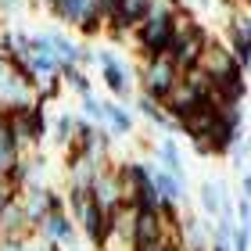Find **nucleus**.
Here are the masks:
<instances>
[{
	"instance_id": "a211bd4d",
	"label": "nucleus",
	"mask_w": 251,
	"mask_h": 251,
	"mask_svg": "<svg viewBox=\"0 0 251 251\" xmlns=\"http://www.w3.org/2000/svg\"><path fill=\"white\" fill-rule=\"evenodd\" d=\"M61 83H68L79 97H90V94H94V86H90V75H86L79 65H65V68H61Z\"/></svg>"
},
{
	"instance_id": "ddd939ff",
	"label": "nucleus",
	"mask_w": 251,
	"mask_h": 251,
	"mask_svg": "<svg viewBox=\"0 0 251 251\" xmlns=\"http://www.w3.org/2000/svg\"><path fill=\"white\" fill-rule=\"evenodd\" d=\"M151 187L158 194V201H165V204H187V179L165 173L162 165H151Z\"/></svg>"
},
{
	"instance_id": "7ed1b4c3",
	"label": "nucleus",
	"mask_w": 251,
	"mask_h": 251,
	"mask_svg": "<svg viewBox=\"0 0 251 251\" xmlns=\"http://www.w3.org/2000/svg\"><path fill=\"white\" fill-rule=\"evenodd\" d=\"M0 119H4L11 129H15L22 151L29 154V147H40L47 140L50 133V119H47V104H36L32 100L29 108H11V111H0Z\"/></svg>"
},
{
	"instance_id": "9d476101",
	"label": "nucleus",
	"mask_w": 251,
	"mask_h": 251,
	"mask_svg": "<svg viewBox=\"0 0 251 251\" xmlns=\"http://www.w3.org/2000/svg\"><path fill=\"white\" fill-rule=\"evenodd\" d=\"M198 72L201 75H208L212 79V86L219 83V79H226L230 72H237V61H233V54L226 50V43L219 36H212L208 43H204V50H201V58H198ZM244 72V68H241Z\"/></svg>"
},
{
	"instance_id": "5701e85b",
	"label": "nucleus",
	"mask_w": 251,
	"mask_h": 251,
	"mask_svg": "<svg viewBox=\"0 0 251 251\" xmlns=\"http://www.w3.org/2000/svg\"><path fill=\"white\" fill-rule=\"evenodd\" d=\"M15 201H18V190H11L4 179H0V212H4L7 204H15Z\"/></svg>"
},
{
	"instance_id": "f257e3e1",
	"label": "nucleus",
	"mask_w": 251,
	"mask_h": 251,
	"mask_svg": "<svg viewBox=\"0 0 251 251\" xmlns=\"http://www.w3.org/2000/svg\"><path fill=\"white\" fill-rule=\"evenodd\" d=\"M179 4L176 0H151V15H147L140 25L133 29V47L144 61L151 58H169V47H173V18H176Z\"/></svg>"
},
{
	"instance_id": "0eeeda50",
	"label": "nucleus",
	"mask_w": 251,
	"mask_h": 251,
	"mask_svg": "<svg viewBox=\"0 0 251 251\" xmlns=\"http://www.w3.org/2000/svg\"><path fill=\"white\" fill-rule=\"evenodd\" d=\"M32 233H36L40 244H61L65 251H75V248H79L75 219H72L65 208H61V212H47V215L36 223V230H32Z\"/></svg>"
},
{
	"instance_id": "4468645a",
	"label": "nucleus",
	"mask_w": 251,
	"mask_h": 251,
	"mask_svg": "<svg viewBox=\"0 0 251 251\" xmlns=\"http://www.w3.org/2000/svg\"><path fill=\"white\" fill-rule=\"evenodd\" d=\"M198 204H201V215H204V219H215L223 208H230L226 183H219V179H204V183L198 187Z\"/></svg>"
},
{
	"instance_id": "aec40b11",
	"label": "nucleus",
	"mask_w": 251,
	"mask_h": 251,
	"mask_svg": "<svg viewBox=\"0 0 251 251\" xmlns=\"http://www.w3.org/2000/svg\"><path fill=\"white\" fill-rule=\"evenodd\" d=\"M79 36H83V40H94V36H100V32H104V18H100L97 15V11H94V15H90V18H83V22H79Z\"/></svg>"
},
{
	"instance_id": "1a4fd4ad",
	"label": "nucleus",
	"mask_w": 251,
	"mask_h": 251,
	"mask_svg": "<svg viewBox=\"0 0 251 251\" xmlns=\"http://www.w3.org/2000/svg\"><path fill=\"white\" fill-rule=\"evenodd\" d=\"M169 226L165 219L158 215V208L151 212H133V219H129V251L133 248H147V244H158V241H169Z\"/></svg>"
},
{
	"instance_id": "2eb2a0df",
	"label": "nucleus",
	"mask_w": 251,
	"mask_h": 251,
	"mask_svg": "<svg viewBox=\"0 0 251 251\" xmlns=\"http://www.w3.org/2000/svg\"><path fill=\"white\" fill-rule=\"evenodd\" d=\"M154 154H158V165L165 169V173H173V176H183L187 179V165H183V154H179V147L173 136H162V140L154 144Z\"/></svg>"
},
{
	"instance_id": "39448f33",
	"label": "nucleus",
	"mask_w": 251,
	"mask_h": 251,
	"mask_svg": "<svg viewBox=\"0 0 251 251\" xmlns=\"http://www.w3.org/2000/svg\"><path fill=\"white\" fill-rule=\"evenodd\" d=\"M226 50L233 54L237 68L248 72V61H251V22H248V7H233L230 15L223 18V36Z\"/></svg>"
},
{
	"instance_id": "6ab92c4d",
	"label": "nucleus",
	"mask_w": 251,
	"mask_h": 251,
	"mask_svg": "<svg viewBox=\"0 0 251 251\" xmlns=\"http://www.w3.org/2000/svg\"><path fill=\"white\" fill-rule=\"evenodd\" d=\"M50 133H54V144L58 147H68L72 144V133H75V115L72 111H61V115L50 122Z\"/></svg>"
},
{
	"instance_id": "4be33fe9",
	"label": "nucleus",
	"mask_w": 251,
	"mask_h": 251,
	"mask_svg": "<svg viewBox=\"0 0 251 251\" xmlns=\"http://www.w3.org/2000/svg\"><path fill=\"white\" fill-rule=\"evenodd\" d=\"M230 251H248V226H237L230 237Z\"/></svg>"
},
{
	"instance_id": "423d86ee",
	"label": "nucleus",
	"mask_w": 251,
	"mask_h": 251,
	"mask_svg": "<svg viewBox=\"0 0 251 251\" xmlns=\"http://www.w3.org/2000/svg\"><path fill=\"white\" fill-rule=\"evenodd\" d=\"M94 65L100 68V79H104L111 97H129L133 94V72L126 68L122 54H115L111 47H100V50H94Z\"/></svg>"
},
{
	"instance_id": "dca6fc26",
	"label": "nucleus",
	"mask_w": 251,
	"mask_h": 251,
	"mask_svg": "<svg viewBox=\"0 0 251 251\" xmlns=\"http://www.w3.org/2000/svg\"><path fill=\"white\" fill-rule=\"evenodd\" d=\"M94 11H97L94 0H61L58 11H54V18H58L61 25H68V29H79V22L90 18Z\"/></svg>"
},
{
	"instance_id": "f3484780",
	"label": "nucleus",
	"mask_w": 251,
	"mask_h": 251,
	"mask_svg": "<svg viewBox=\"0 0 251 251\" xmlns=\"http://www.w3.org/2000/svg\"><path fill=\"white\" fill-rule=\"evenodd\" d=\"M136 111H140V115L151 122V126H158V129H165L169 136H173V129H176V122L165 115V108L162 104H154V100H147L144 94H136Z\"/></svg>"
},
{
	"instance_id": "6e6552de",
	"label": "nucleus",
	"mask_w": 251,
	"mask_h": 251,
	"mask_svg": "<svg viewBox=\"0 0 251 251\" xmlns=\"http://www.w3.org/2000/svg\"><path fill=\"white\" fill-rule=\"evenodd\" d=\"M90 201L97 204L100 212H115L126 204V190H122V179L115 176V169H111V162L100 169V173L94 176V183H90Z\"/></svg>"
},
{
	"instance_id": "9b49d317",
	"label": "nucleus",
	"mask_w": 251,
	"mask_h": 251,
	"mask_svg": "<svg viewBox=\"0 0 251 251\" xmlns=\"http://www.w3.org/2000/svg\"><path fill=\"white\" fill-rule=\"evenodd\" d=\"M100 126H104V133L115 140V136H133L136 129V119H133V111L129 108H122L119 100H100Z\"/></svg>"
},
{
	"instance_id": "20e7f679",
	"label": "nucleus",
	"mask_w": 251,
	"mask_h": 251,
	"mask_svg": "<svg viewBox=\"0 0 251 251\" xmlns=\"http://www.w3.org/2000/svg\"><path fill=\"white\" fill-rule=\"evenodd\" d=\"M176 83H179V68L169 58H151V61L140 65V94L147 100H154V104L165 108V100H169Z\"/></svg>"
},
{
	"instance_id": "f03ea898",
	"label": "nucleus",
	"mask_w": 251,
	"mask_h": 251,
	"mask_svg": "<svg viewBox=\"0 0 251 251\" xmlns=\"http://www.w3.org/2000/svg\"><path fill=\"white\" fill-rule=\"evenodd\" d=\"M208 40H212L208 25H204L190 7H179L176 18H173V47H169V61L179 68V75L190 72V68H198V58H201V50H204Z\"/></svg>"
},
{
	"instance_id": "f8f14e48",
	"label": "nucleus",
	"mask_w": 251,
	"mask_h": 251,
	"mask_svg": "<svg viewBox=\"0 0 251 251\" xmlns=\"http://www.w3.org/2000/svg\"><path fill=\"white\" fill-rule=\"evenodd\" d=\"M36 94H32V83L25 75H18L15 68H11V75L0 83V111H11V108H29Z\"/></svg>"
},
{
	"instance_id": "412c9836",
	"label": "nucleus",
	"mask_w": 251,
	"mask_h": 251,
	"mask_svg": "<svg viewBox=\"0 0 251 251\" xmlns=\"http://www.w3.org/2000/svg\"><path fill=\"white\" fill-rule=\"evenodd\" d=\"M79 104H83V111H79V119H86V122H97L100 126V100L90 94V97H79Z\"/></svg>"
},
{
	"instance_id": "b1692460",
	"label": "nucleus",
	"mask_w": 251,
	"mask_h": 251,
	"mask_svg": "<svg viewBox=\"0 0 251 251\" xmlns=\"http://www.w3.org/2000/svg\"><path fill=\"white\" fill-rule=\"evenodd\" d=\"M11 75V61H7V54H0V83Z\"/></svg>"
}]
</instances>
